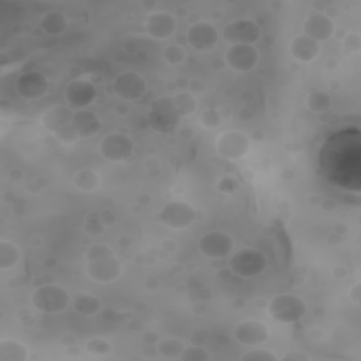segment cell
<instances>
[{
  "mask_svg": "<svg viewBox=\"0 0 361 361\" xmlns=\"http://www.w3.org/2000/svg\"><path fill=\"white\" fill-rule=\"evenodd\" d=\"M69 303V292L58 283H44L31 292V305L45 314L61 313Z\"/></svg>",
  "mask_w": 361,
  "mask_h": 361,
  "instance_id": "4",
  "label": "cell"
},
{
  "mask_svg": "<svg viewBox=\"0 0 361 361\" xmlns=\"http://www.w3.org/2000/svg\"><path fill=\"white\" fill-rule=\"evenodd\" d=\"M73 114H75V110L71 106H63V104L52 106L41 113L39 124L48 133L55 134L59 130L72 124Z\"/></svg>",
  "mask_w": 361,
  "mask_h": 361,
  "instance_id": "18",
  "label": "cell"
},
{
  "mask_svg": "<svg viewBox=\"0 0 361 361\" xmlns=\"http://www.w3.org/2000/svg\"><path fill=\"white\" fill-rule=\"evenodd\" d=\"M289 52L293 59L309 63L316 59L320 54V44L306 37L305 34L296 35L289 44Z\"/></svg>",
  "mask_w": 361,
  "mask_h": 361,
  "instance_id": "21",
  "label": "cell"
},
{
  "mask_svg": "<svg viewBox=\"0 0 361 361\" xmlns=\"http://www.w3.org/2000/svg\"><path fill=\"white\" fill-rule=\"evenodd\" d=\"M268 314L278 323L292 324L298 323L306 316V302L293 293H281L268 302Z\"/></svg>",
  "mask_w": 361,
  "mask_h": 361,
  "instance_id": "3",
  "label": "cell"
},
{
  "mask_svg": "<svg viewBox=\"0 0 361 361\" xmlns=\"http://www.w3.org/2000/svg\"><path fill=\"white\" fill-rule=\"evenodd\" d=\"M343 47L350 54H357L361 51V37L358 32H350L343 39Z\"/></svg>",
  "mask_w": 361,
  "mask_h": 361,
  "instance_id": "39",
  "label": "cell"
},
{
  "mask_svg": "<svg viewBox=\"0 0 361 361\" xmlns=\"http://www.w3.org/2000/svg\"><path fill=\"white\" fill-rule=\"evenodd\" d=\"M350 299L357 307L360 306V303H361V285H360V282H357L354 286L350 288Z\"/></svg>",
  "mask_w": 361,
  "mask_h": 361,
  "instance_id": "41",
  "label": "cell"
},
{
  "mask_svg": "<svg viewBox=\"0 0 361 361\" xmlns=\"http://www.w3.org/2000/svg\"><path fill=\"white\" fill-rule=\"evenodd\" d=\"M68 17L58 10L47 11L39 20V28L48 35H61L68 30Z\"/></svg>",
  "mask_w": 361,
  "mask_h": 361,
  "instance_id": "23",
  "label": "cell"
},
{
  "mask_svg": "<svg viewBox=\"0 0 361 361\" xmlns=\"http://www.w3.org/2000/svg\"><path fill=\"white\" fill-rule=\"evenodd\" d=\"M197 248L203 257L210 259H220L228 257L233 252L234 241L228 233L223 230H212L200 237Z\"/></svg>",
  "mask_w": 361,
  "mask_h": 361,
  "instance_id": "8",
  "label": "cell"
},
{
  "mask_svg": "<svg viewBox=\"0 0 361 361\" xmlns=\"http://www.w3.org/2000/svg\"><path fill=\"white\" fill-rule=\"evenodd\" d=\"M283 361H309L310 357L302 350H289L282 355Z\"/></svg>",
  "mask_w": 361,
  "mask_h": 361,
  "instance_id": "40",
  "label": "cell"
},
{
  "mask_svg": "<svg viewBox=\"0 0 361 361\" xmlns=\"http://www.w3.org/2000/svg\"><path fill=\"white\" fill-rule=\"evenodd\" d=\"M111 254H114V252L109 245L102 244V243H96V244H92V245L87 247V250L85 252V258H86V261H92V259H97V258L107 257V255H111Z\"/></svg>",
  "mask_w": 361,
  "mask_h": 361,
  "instance_id": "37",
  "label": "cell"
},
{
  "mask_svg": "<svg viewBox=\"0 0 361 361\" xmlns=\"http://www.w3.org/2000/svg\"><path fill=\"white\" fill-rule=\"evenodd\" d=\"M21 259V251L20 248L8 241V240H0V271H7L14 268Z\"/></svg>",
  "mask_w": 361,
  "mask_h": 361,
  "instance_id": "27",
  "label": "cell"
},
{
  "mask_svg": "<svg viewBox=\"0 0 361 361\" xmlns=\"http://www.w3.org/2000/svg\"><path fill=\"white\" fill-rule=\"evenodd\" d=\"M234 338L244 345H261L269 338V329L261 320H243L234 329Z\"/></svg>",
  "mask_w": 361,
  "mask_h": 361,
  "instance_id": "17",
  "label": "cell"
},
{
  "mask_svg": "<svg viewBox=\"0 0 361 361\" xmlns=\"http://www.w3.org/2000/svg\"><path fill=\"white\" fill-rule=\"evenodd\" d=\"M243 361H278V355L271 350H251L241 355Z\"/></svg>",
  "mask_w": 361,
  "mask_h": 361,
  "instance_id": "36",
  "label": "cell"
},
{
  "mask_svg": "<svg viewBox=\"0 0 361 361\" xmlns=\"http://www.w3.org/2000/svg\"><path fill=\"white\" fill-rule=\"evenodd\" d=\"M182 361H209L210 354L209 351L199 344H192L190 347H185L183 353L180 354Z\"/></svg>",
  "mask_w": 361,
  "mask_h": 361,
  "instance_id": "31",
  "label": "cell"
},
{
  "mask_svg": "<svg viewBox=\"0 0 361 361\" xmlns=\"http://www.w3.org/2000/svg\"><path fill=\"white\" fill-rule=\"evenodd\" d=\"M72 127L78 133L79 138H90L99 133L102 123L96 113L82 109V110L75 111L73 120H72Z\"/></svg>",
  "mask_w": 361,
  "mask_h": 361,
  "instance_id": "22",
  "label": "cell"
},
{
  "mask_svg": "<svg viewBox=\"0 0 361 361\" xmlns=\"http://www.w3.org/2000/svg\"><path fill=\"white\" fill-rule=\"evenodd\" d=\"M99 152L109 162H124L134 152V141L124 133H109L100 141Z\"/></svg>",
  "mask_w": 361,
  "mask_h": 361,
  "instance_id": "7",
  "label": "cell"
},
{
  "mask_svg": "<svg viewBox=\"0 0 361 361\" xmlns=\"http://www.w3.org/2000/svg\"><path fill=\"white\" fill-rule=\"evenodd\" d=\"M97 97L96 86L87 79H73L65 87V99L72 109H86Z\"/></svg>",
  "mask_w": 361,
  "mask_h": 361,
  "instance_id": "16",
  "label": "cell"
},
{
  "mask_svg": "<svg viewBox=\"0 0 361 361\" xmlns=\"http://www.w3.org/2000/svg\"><path fill=\"white\" fill-rule=\"evenodd\" d=\"M176 30V21L166 11H154L145 20V31L151 38L166 39Z\"/></svg>",
  "mask_w": 361,
  "mask_h": 361,
  "instance_id": "20",
  "label": "cell"
},
{
  "mask_svg": "<svg viewBox=\"0 0 361 361\" xmlns=\"http://www.w3.org/2000/svg\"><path fill=\"white\" fill-rule=\"evenodd\" d=\"M102 300L92 293H80L73 299L72 307L82 316H94L102 310Z\"/></svg>",
  "mask_w": 361,
  "mask_h": 361,
  "instance_id": "25",
  "label": "cell"
},
{
  "mask_svg": "<svg viewBox=\"0 0 361 361\" xmlns=\"http://www.w3.org/2000/svg\"><path fill=\"white\" fill-rule=\"evenodd\" d=\"M319 166L329 183L348 192L361 190V133L355 127L330 134L319 152Z\"/></svg>",
  "mask_w": 361,
  "mask_h": 361,
  "instance_id": "1",
  "label": "cell"
},
{
  "mask_svg": "<svg viewBox=\"0 0 361 361\" xmlns=\"http://www.w3.org/2000/svg\"><path fill=\"white\" fill-rule=\"evenodd\" d=\"M148 126L161 134L173 133L180 124V114L176 110L172 96H161L151 103L148 116Z\"/></svg>",
  "mask_w": 361,
  "mask_h": 361,
  "instance_id": "2",
  "label": "cell"
},
{
  "mask_svg": "<svg viewBox=\"0 0 361 361\" xmlns=\"http://www.w3.org/2000/svg\"><path fill=\"white\" fill-rule=\"evenodd\" d=\"M72 182H73L75 188L79 189L80 192L90 193V192H94L100 186L102 179H100V175L94 169L83 168L75 173Z\"/></svg>",
  "mask_w": 361,
  "mask_h": 361,
  "instance_id": "26",
  "label": "cell"
},
{
  "mask_svg": "<svg viewBox=\"0 0 361 361\" xmlns=\"http://www.w3.org/2000/svg\"><path fill=\"white\" fill-rule=\"evenodd\" d=\"M16 90L25 100H39L48 93L49 80L38 71H28L17 78Z\"/></svg>",
  "mask_w": 361,
  "mask_h": 361,
  "instance_id": "13",
  "label": "cell"
},
{
  "mask_svg": "<svg viewBox=\"0 0 361 361\" xmlns=\"http://www.w3.org/2000/svg\"><path fill=\"white\" fill-rule=\"evenodd\" d=\"M250 147L251 141L248 135L238 130L221 131L214 141L216 152L228 161H238L244 158L248 154Z\"/></svg>",
  "mask_w": 361,
  "mask_h": 361,
  "instance_id": "6",
  "label": "cell"
},
{
  "mask_svg": "<svg viewBox=\"0 0 361 361\" xmlns=\"http://www.w3.org/2000/svg\"><path fill=\"white\" fill-rule=\"evenodd\" d=\"M223 39L230 44H255L261 37L259 25L251 18H237L230 21L223 28Z\"/></svg>",
  "mask_w": 361,
  "mask_h": 361,
  "instance_id": "9",
  "label": "cell"
},
{
  "mask_svg": "<svg viewBox=\"0 0 361 361\" xmlns=\"http://www.w3.org/2000/svg\"><path fill=\"white\" fill-rule=\"evenodd\" d=\"M303 34L319 44L324 42L334 34V23L327 14L313 13L303 23Z\"/></svg>",
  "mask_w": 361,
  "mask_h": 361,
  "instance_id": "19",
  "label": "cell"
},
{
  "mask_svg": "<svg viewBox=\"0 0 361 361\" xmlns=\"http://www.w3.org/2000/svg\"><path fill=\"white\" fill-rule=\"evenodd\" d=\"M113 92L121 100L137 102L145 94L147 82L140 73L134 71H126L116 76L113 82Z\"/></svg>",
  "mask_w": 361,
  "mask_h": 361,
  "instance_id": "11",
  "label": "cell"
},
{
  "mask_svg": "<svg viewBox=\"0 0 361 361\" xmlns=\"http://www.w3.org/2000/svg\"><path fill=\"white\" fill-rule=\"evenodd\" d=\"M85 348H86L87 353L96 354V355H106V354H110L113 351L111 344L106 338H103V337H93V338H90L86 343Z\"/></svg>",
  "mask_w": 361,
  "mask_h": 361,
  "instance_id": "32",
  "label": "cell"
},
{
  "mask_svg": "<svg viewBox=\"0 0 361 361\" xmlns=\"http://www.w3.org/2000/svg\"><path fill=\"white\" fill-rule=\"evenodd\" d=\"M185 56H186L185 49L178 44H171V45L165 47L162 51V58L169 65L180 63L185 59Z\"/></svg>",
  "mask_w": 361,
  "mask_h": 361,
  "instance_id": "33",
  "label": "cell"
},
{
  "mask_svg": "<svg viewBox=\"0 0 361 361\" xmlns=\"http://www.w3.org/2000/svg\"><path fill=\"white\" fill-rule=\"evenodd\" d=\"M123 272V264L120 259L111 254L97 259L86 261V274L87 276L99 283H110L120 278Z\"/></svg>",
  "mask_w": 361,
  "mask_h": 361,
  "instance_id": "12",
  "label": "cell"
},
{
  "mask_svg": "<svg viewBox=\"0 0 361 361\" xmlns=\"http://www.w3.org/2000/svg\"><path fill=\"white\" fill-rule=\"evenodd\" d=\"M83 230L89 234V235H99L103 233L104 230V224H103V220L99 214L96 213H92L87 216L85 224H83Z\"/></svg>",
  "mask_w": 361,
  "mask_h": 361,
  "instance_id": "35",
  "label": "cell"
},
{
  "mask_svg": "<svg viewBox=\"0 0 361 361\" xmlns=\"http://www.w3.org/2000/svg\"><path fill=\"white\" fill-rule=\"evenodd\" d=\"M221 121H223V117L216 109H206L200 113V117H199V123L204 128H216L221 124Z\"/></svg>",
  "mask_w": 361,
  "mask_h": 361,
  "instance_id": "34",
  "label": "cell"
},
{
  "mask_svg": "<svg viewBox=\"0 0 361 361\" xmlns=\"http://www.w3.org/2000/svg\"><path fill=\"white\" fill-rule=\"evenodd\" d=\"M173 97V103L176 106V110L178 113L180 114V117H186V116H190L196 111L197 109V100L196 97L189 93V92H180Z\"/></svg>",
  "mask_w": 361,
  "mask_h": 361,
  "instance_id": "29",
  "label": "cell"
},
{
  "mask_svg": "<svg viewBox=\"0 0 361 361\" xmlns=\"http://www.w3.org/2000/svg\"><path fill=\"white\" fill-rule=\"evenodd\" d=\"M306 106L310 111L322 114L330 110L331 107V97L327 92L323 90H312L306 97Z\"/></svg>",
  "mask_w": 361,
  "mask_h": 361,
  "instance_id": "28",
  "label": "cell"
},
{
  "mask_svg": "<svg viewBox=\"0 0 361 361\" xmlns=\"http://www.w3.org/2000/svg\"><path fill=\"white\" fill-rule=\"evenodd\" d=\"M196 217L195 209L183 200H171L159 212L161 221L172 230L188 228Z\"/></svg>",
  "mask_w": 361,
  "mask_h": 361,
  "instance_id": "10",
  "label": "cell"
},
{
  "mask_svg": "<svg viewBox=\"0 0 361 361\" xmlns=\"http://www.w3.org/2000/svg\"><path fill=\"white\" fill-rule=\"evenodd\" d=\"M54 137H55V140L58 141V142H61V144H63V145H72V144H75V142H78L80 138H79V135H78V133L75 131V128L72 127V124L71 126H68V127H65V128H62V130H59L58 133H55V134H52Z\"/></svg>",
  "mask_w": 361,
  "mask_h": 361,
  "instance_id": "38",
  "label": "cell"
},
{
  "mask_svg": "<svg viewBox=\"0 0 361 361\" xmlns=\"http://www.w3.org/2000/svg\"><path fill=\"white\" fill-rule=\"evenodd\" d=\"M228 267L234 275L241 278H254L265 271L267 258L257 248H241L230 257Z\"/></svg>",
  "mask_w": 361,
  "mask_h": 361,
  "instance_id": "5",
  "label": "cell"
},
{
  "mask_svg": "<svg viewBox=\"0 0 361 361\" xmlns=\"http://www.w3.org/2000/svg\"><path fill=\"white\" fill-rule=\"evenodd\" d=\"M30 350L16 338H3L0 341V361H25Z\"/></svg>",
  "mask_w": 361,
  "mask_h": 361,
  "instance_id": "24",
  "label": "cell"
},
{
  "mask_svg": "<svg viewBox=\"0 0 361 361\" xmlns=\"http://www.w3.org/2000/svg\"><path fill=\"white\" fill-rule=\"evenodd\" d=\"M226 63L235 72L252 71L259 59V52L254 45L235 44L230 45L226 51Z\"/></svg>",
  "mask_w": 361,
  "mask_h": 361,
  "instance_id": "15",
  "label": "cell"
},
{
  "mask_svg": "<svg viewBox=\"0 0 361 361\" xmlns=\"http://www.w3.org/2000/svg\"><path fill=\"white\" fill-rule=\"evenodd\" d=\"M185 345L178 338H165L161 340L158 343V354L164 358H169V360H175V358H180V354L183 353Z\"/></svg>",
  "mask_w": 361,
  "mask_h": 361,
  "instance_id": "30",
  "label": "cell"
},
{
  "mask_svg": "<svg viewBox=\"0 0 361 361\" xmlns=\"http://www.w3.org/2000/svg\"><path fill=\"white\" fill-rule=\"evenodd\" d=\"M219 30L209 21H196L186 31L188 44L196 51H210L219 42Z\"/></svg>",
  "mask_w": 361,
  "mask_h": 361,
  "instance_id": "14",
  "label": "cell"
}]
</instances>
